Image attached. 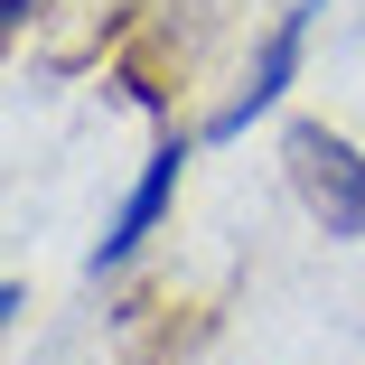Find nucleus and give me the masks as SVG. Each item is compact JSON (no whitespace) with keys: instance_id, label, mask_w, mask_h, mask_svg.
<instances>
[{"instance_id":"7ed1b4c3","label":"nucleus","mask_w":365,"mask_h":365,"mask_svg":"<svg viewBox=\"0 0 365 365\" xmlns=\"http://www.w3.org/2000/svg\"><path fill=\"white\" fill-rule=\"evenodd\" d=\"M197 140H206V131H160V140H150L140 178L122 187V206L103 215V235H94V253H85L94 281H113V272H131L140 253H150V235L169 225V206H178V178H187V160H197Z\"/></svg>"},{"instance_id":"f257e3e1","label":"nucleus","mask_w":365,"mask_h":365,"mask_svg":"<svg viewBox=\"0 0 365 365\" xmlns=\"http://www.w3.org/2000/svg\"><path fill=\"white\" fill-rule=\"evenodd\" d=\"M281 178L300 197V215L328 244H365V150L328 122H290L281 131Z\"/></svg>"},{"instance_id":"f03ea898","label":"nucleus","mask_w":365,"mask_h":365,"mask_svg":"<svg viewBox=\"0 0 365 365\" xmlns=\"http://www.w3.org/2000/svg\"><path fill=\"white\" fill-rule=\"evenodd\" d=\"M337 10V0H290V10L253 38V56H244V85L225 94V103H215L206 113V140H215V150H225V140H244L253 122H272L281 113V94L290 85H300V66H309V38H319V19Z\"/></svg>"}]
</instances>
